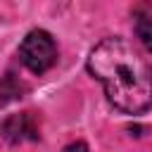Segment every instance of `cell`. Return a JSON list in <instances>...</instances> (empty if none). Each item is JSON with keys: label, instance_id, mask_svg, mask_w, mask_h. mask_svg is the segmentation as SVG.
<instances>
[{"label": "cell", "instance_id": "obj_1", "mask_svg": "<svg viewBox=\"0 0 152 152\" xmlns=\"http://www.w3.org/2000/svg\"><path fill=\"white\" fill-rule=\"evenodd\" d=\"M88 71L104 86L107 100L126 112L140 114L152 104V71L124 38H107L93 48Z\"/></svg>", "mask_w": 152, "mask_h": 152}, {"label": "cell", "instance_id": "obj_2", "mask_svg": "<svg viewBox=\"0 0 152 152\" xmlns=\"http://www.w3.org/2000/svg\"><path fill=\"white\" fill-rule=\"evenodd\" d=\"M19 57H21V64L28 71L45 74L57 59V48H55L52 36L43 28H36V31L26 33V38L19 45Z\"/></svg>", "mask_w": 152, "mask_h": 152}, {"label": "cell", "instance_id": "obj_3", "mask_svg": "<svg viewBox=\"0 0 152 152\" xmlns=\"http://www.w3.org/2000/svg\"><path fill=\"white\" fill-rule=\"evenodd\" d=\"M0 133L7 142L17 145V142H24V140H36L38 138V124H36V116L31 112H21V114H10L2 126H0Z\"/></svg>", "mask_w": 152, "mask_h": 152}, {"label": "cell", "instance_id": "obj_4", "mask_svg": "<svg viewBox=\"0 0 152 152\" xmlns=\"http://www.w3.org/2000/svg\"><path fill=\"white\" fill-rule=\"evenodd\" d=\"M19 90H21V86H19L12 76L2 78V81H0V104H5V102H10V100H14V97L19 95Z\"/></svg>", "mask_w": 152, "mask_h": 152}, {"label": "cell", "instance_id": "obj_5", "mask_svg": "<svg viewBox=\"0 0 152 152\" xmlns=\"http://www.w3.org/2000/svg\"><path fill=\"white\" fill-rule=\"evenodd\" d=\"M138 36L142 38L145 48H147V50H152V19H147V21H140V24H138Z\"/></svg>", "mask_w": 152, "mask_h": 152}, {"label": "cell", "instance_id": "obj_6", "mask_svg": "<svg viewBox=\"0 0 152 152\" xmlns=\"http://www.w3.org/2000/svg\"><path fill=\"white\" fill-rule=\"evenodd\" d=\"M62 152H88V147H86V142H81V140H76V142H69Z\"/></svg>", "mask_w": 152, "mask_h": 152}]
</instances>
